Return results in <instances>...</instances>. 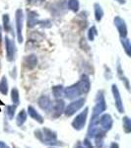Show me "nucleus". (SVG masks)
<instances>
[{
  "mask_svg": "<svg viewBox=\"0 0 131 148\" xmlns=\"http://www.w3.org/2000/svg\"><path fill=\"white\" fill-rule=\"evenodd\" d=\"M44 1V0H28V3H30L31 5H34V6H39Z\"/></svg>",
  "mask_w": 131,
  "mask_h": 148,
  "instance_id": "nucleus-29",
  "label": "nucleus"
},
{
  "mask_svg": "<svg viewBox=\"0 0 131 148\" xmlns=\"http://www.w3.org/2000/svg\"><path fill=\"white\" fill-rule=\"evenodd\" d=\"M94 10H95V18H96L97 22H101L104 16V10L102 6L99 3L94 4Z\"/></svg>",
  "mask_w": 131,
  "mask_h": 148,
  "instance_id": "nucleus-18",
  "label": "nucleus"
},
{
  "mask_svg": "<svg viewBox=\"0 0 131 148\" xmlns=\"http://www.w3.org/2000/svg\"><path fill=\"white\" fill-rule=\"evenodd\" d=\"M39 22V14L35 11L28 10V28H34Z\"/></svg>",
  "mask_w": 131,
  "mask_h": 148,
  "instance_id": "nucleus-14",
  "label": "nucleus"
},
{
  "mask_svg": "<svg viewBox=\"0 0 131 148\" xmlns=\"http://www.w3.org/2000/svg\"><path fill=\"white\" fill-rule=\"evenodd\" d=\"M114 25H115L116 29L118 31V34L120 36V39L127 37V27H126L125 21L123 19H121L120 17L116 16L114 18Z\"/></svg>",
  "mask_w": 131,
  "mask_h": 148,
  "instance_id": "nucleus-11",
  "label": "nucleus"
},
{
  "mask_svg": "<svg viewBox=\"0 0 131 148\" xmlns=\"http://www.w3.org/2000/svg\"><path fill=\"white\" fill-rule=\"evenodd\" d=\"M64 109H65V102L61 99H56V101L52 103V107L50 111L52 112V116L53 118H58L63 114Z\"/></svg>",
  "mask_w": 131,
  "mask_h": 148,
  "instance_id": "nucleus-10",
  "label": "nucleus"
},
{
  "mask_svg": "<svg viewBox=\"0 0 131 148\" xmlns=\"http://www.w3.org/2000/svg\"><path fill=\"white\" fill-rule=\"evenodd\" d=\"M122 123H123V130H124V132L125 133H130L131 132V121H130V119L128 118L127 116H125L122 120Z\"/></svg>",
  "mask_w": 131,
  "mask_h": 148,
  "instance_id": "nucleus-26",
  "label": "nucleus"
},
{
  "mask_svg": "<svg viewBox=\"0 0 131 148\" xmlns=\"http://www.w3.org/2000/svg\"><path fill=\"white\" fill-rule=\"evenodd\" d=\"M78 84H79L82 94H87L90 91V88H91V82H90L89 76L87 74H82L80 80L78 81Z\"/></svg>",
  "mask_w": 131,
  "mask_h": 148,
  "instance_id": "nucleus-12",
  "label": "nucleus"
},
{
  "mask_svg": "<svg viewBox=\"0 0 131 148\" xmlns=\"http://www.w3.org/2000/svg\"><path fill=\"white\" fill-rule=\"evenodd\" d=\"M0 105H3V104H2V102H1V101H0Z\"/></svg>",
  "mask_w": 131,
  "mask_h": 148,
  "instance_id": "nucleus-36",
  "label": "nucleus"
},
{
  "mask_svg": "<svg viewBox=\"0 0 131 148\" xmlns=\"http://www.w3.org/2000/svg\"><path fill=\"white\" fill-rule=\"evenodd\" d=\"M115 1H117L118 3H120V4H124L125 3V0H115Z\"/></svg>",
  "mask_w": 131,
  "mask_h": 148,
  "instance_id": "nucleus-34",
  "label": "nucleus"
},
{
  "mask_svg": "<svg viewBox=\"0 0 131 148\" xmlns=\"http://www.w3.org/2000/svg\"><path fill=\"white\" fill-rule=\"evenodd\" d=\"M11 100L14 105H19L20 103V97H19V91L17 88H13L11 90Z\"/></svg>",
  "mask_w": 131,
  "mask_h": 148,
  "instance_id": "nucleus-25",
  "label": "nucleus"
},
{
  "mask_svg": "<svg viewBox=\"0 0 131 148\" xmlns=\"http://www.w3.org/2000/svg\"><path fill=\"white\" fill-rule=\"evenodd\" d=\"M38 105L42 110L46 112H49L52 107V102L47 96H42L38 101Z\"/></svg>",
  "mask_w": 131,
  "mask_h": 148,
  "instance_id": "nucleus-13",
  "label": "nucleus"
},
{
  "mask_svg": "<svg viewBox=\"0 0 131 148\" xmlns=\"http://www.w3.org/2000/svg\"><path fill=\"white\" fill-rule=\"evenodd\" d=\"M109 148H119V145L116 142H111V144L109 145Z\"/></svg>",
  "mask_w": 131,
  "mask_h": 148,
  "instance_id": "nucleus-31",
  "label": "nucleus"
},
{
  "mask_svg": "<svg viewBox=\"0 0 131 148\" xmlns=\"http://www.w3.org/2000/svg\"><path fill=\"white\" fill-rule=\"evenodd\" d=\"M23 22H24V15H23V11L21 9H18L16 11V29H17V40L18 42H23Z\"/></svg>",
  "mask_w": 131,
  "mask_h": 148,
  "instance_id": "nucleus-6",
  "label": "nucleus"
},
{
  "mask_svg": "<svg viewBox=\"0 0 131 148\" xmlns=\"http://www.w3.org/2000/svg\"><path fill=\"white\" fill-rule=\"evenodd\" d=\"M111 91H113V99H114V104H115V107L117 109V111L119 113H123L124 112V107H123V103L122 100H121V96L119 90H118L117 86L115 84H113L111 86Z\"/></svg>",
  "mask_w": 131,
  "mask_h": 148,
  "instance_id": "nucleus-9",
  "label": "nucleus"
},
{
  "mask_svg": "<svg viewBox=\"0 0 131 148\" xmlns=\"http://www.w3.org/2000/svg\"><path fill=\"white\" fill-rule=\"evenodd\" d=\"M24 65L28 69H34L38 65V57L35 54H30L24 58Z\"/></svg>",
  "mask_w": 131,
  "mask_h": 148,
  "instance_id": "nucleus-16",
  "label": "nucleus"
},
{
  "mask_svg": "<svg viewBox=\"0 0 131 148\" xmlns=\"http://www.w3.org/2000/svg\"><path fill=\"white\" fill-rule=\"evenodd\" d=\"M88 112H89V108H85L84 111H82L81 113L76 116V118L73 120L72 123V127L76 130H82L84 128V126L86 125V121H87V116H88Z\"/></svg>",
  "mask_w": 131,
  "mask_h": 148,
  "instance_id": "nucleus-4",
  "label": "nucleus"
},
{
  "mask_svg": "<svg viewBox=\"0 0 131 148\" xmlns=\"http://www.w3.org/2000/svg\"><path fill=\"white\" fill-rule=\"evenodd\" d=\"M0 148H9V146L6 144L5 142H2V141H0Z\"/></svg>",
  "mask_w": 131,
  "mask_h": 148,
  "instance_id": "nucleus-32",
  "label": "nucleus"
},
{
  "mask_svg": "<svg viewBox=\"0 0 131 148\" xmlns=\"http://www.w3.org/2000/svg\"><path fill=\"white\" fill-rule=\"evenodd\" d=\"M98 35V31L95 26H92L91 28L89 29V32H88V39H89V40H94L95 37Z\"/></svg>",
  "mask_w": 131,
  "mask_h": 148,
  "instance_id": "nucleus-28",
  "label": "nucleus"
},
{
  "mask_svg": "<svg viewBox=\"0 0 131 148\" xmlns=\"http://www.w3.org/2000/svg\"><path fill=\"white\" fill-rule=\"evenodd\" d=\"M26 121H27V113H26L25 110H22L16 118V123H17L18 126H22L26 123Z\"/></svg>",
  "mask_w": 131,
  "mask_h": 148,
  "instance_id": "nucleus-19",
  "label": "nucleus"
},
{
  "mask_svg": "<svg viewBox=\"0 0 131 148\" xmlns=\"http://www.w3.org/2000/svg\"><path fill=\"white\" fill-rule=\"evenodd\" d=\"M16 109H17V105H8V106H6V114L8 116L9 120H12L14 118Z\"/></svg>",
  "mask_w": 131,
  "mask_h": 148,
  "instance_id": "nucleus-24",
  "label": "nucleus"
},
{
  "mask_svg": "<svg viewBox=\"0 0 131 148\" xmlns=\"http://www.w3.org/2000/svg\"><path fill=\"white\" fill-rule=\"evenodd\" d=\"M5 49H6V57L8 61H13L15 59L16 47L15 44L8 37H5Z\"/></svg>",
  "mask_w": 131,
  "mask_h": 148,
  "instance_id": "nucleus-8",
  "label": "nucleus"
},
{
  "mask_svg": "<svg viewBox=\"0 0 131 148\" xmlns=\"http://www.w3.org/2000/svg\"><path fill=\"white\" fill-rule=\"evenodd\" d=\"M106 110V99L104 96L103 91H99L96 96V104L93 109V116L92 119H99L100 114H102Z\"/></svg>",
  "mask_w": 131,
  "mask_h": 148,
  "instance_id": "nucleus-2",
  "label": "nucleus"
},
{
  "mask_svg": "<svg viewBox=\"0 0 131 148\" xmlns=\"http://www.w3.org/2000/svg\"><path fill=\"white\" fill-rule=\"evenodd\" d=\"M35 137L40 142L44 143V144L47 145H57L59 144V142L57 141V134L55 131L49 130V128H42V130H38L35 131Z\"/></svg>",
  "mask_w": 131,
  "mask_h": 148,
  "instance_id": "nucleus-1",
  "label": "nucleus"
},
{
  "mask_svg": "<svg viewBox=\"0 0 131 148\" xmlns=\"http://www.w3.org/2000/svg\"><path fill=\"white\" fill-rule=\"evenodd\" d=\"M74 148H85V147L83 146L82 144H81V142H78L77 144H76L75 146H74Z\"/></svg>",
  "mask_w": 131,
  "mask_h": 148,
  "instance_id": "nucleus-33",
  "label": "nucleus"
},
{
  "mask_svg": "<svg viewBox=\"0 0 131 148\" xmlns=\"http://www.w3.org/2000/svg\"><path fill=\"white\" fill-rule=\"evenodd\" d=\"M63 86L62 85H57V86H54L52 87L51 89V92H52V95L55 99H60L61 96L63 95Z\"/></svg>",
  "mask_w": 131,
  "mask_h": 148,
  "instance_id": "nucleus-20",
  "label": "nucleus"
},
{
  "mask_svg": "<svg viewBox=\"0 0 131 148\" xmlns=\"http://www.w3.org/2000/svg\"><path fill=\"white\" fill-rule=\"evenodd\" d=\"M48 148H54V147H48Z\"/></svg>",
  "mask_w": 131,
  "mask_h": 148,
  "instance_id": "nucleus-37",
  "label": "nucleus"
},
{
  "mask_svg": "<svg viewBox=\"0 0 131 148\" xmlns=\"http://www.w3.org/2000/svg\"><path fill=\"white\" fill-rule=\"evenodd\" d=\"M83 144H84L85 148H94V146L92 145V142L89 138H85L84 141H83Z\"/></svg>",
  "mask_w": 131,
  "mask_h": 148,
  "instance_id": "nucleus-30",
  "label": "nucleus"
},
{
  "mask_svg": "<svg viewBox=\"0 0 131 148\" xmlns=\"http://www.w3.org/2000/svg\"><path fill=\"white\" fill-rule=\"evenodd\" d=\"M104 136H106V131H104L103 130H99V128H98L97 132L95 133V135H94L95 145H96L97 148H103Z\"/></svg>",
  "mask_w": 131,
  "mask_h": 148,
  "instance_id": "nucleus-15",
  "label": "nucleus"
},
{
  "mask_svg": "<svg viewBox=\"0 0 131 148\" xmlns=\"http://www.w3.org/2000/svg\"><path fill=\"white\" fill-rule=\"evenodd\" d=\"M2 21H3V28H4V30H5V32H10V31H11V25H10V19H9L8 14L3 15Z\"/></svg>",
  "mask_w": 131,
  "mask_h": 148,
  "instance_id": "nucleus-27",
  "label": "nucleus"
},
{
  "mask_svg": "<svg viewBox=\"0 0 131 148\" xmlns=\"http://www.w3.org/2000/svg\"><path fill=\"white\" fill-rule=\"evenodd\" d=\"M0 93L2 95H7L8 93V82L5 76H3L0 80Z\"/></svg>",
  "mask_w": 131,
  "mask_h": 148,
  "instance_id": "nucleus-21",
  "label": "nucleus"
},
{
  "mask_svg": "<svg viewBox=\"0 0 131 148\" xmlns=\"http://www.w3.org/2000/svg\"><path fill=\"white\" fill-rule=\"evenodd\" d=\"M79 1L78 0H68L67 2V7L69 9H70L71 11L73 12H78V10H79Z\"/></svg>",
  "mask_w": 131,
  "mask_h": 148,
  "instance_id": "nucleus-23",
  "label": "nucleus"
},
{
  "mask_svg": "<svg viewBox=\"0 0 131 148\" xmlns=\"http://www.w3.org/2000/svg\"><path fill=\"white\" fill-rule=\"evenodd\" d=\"M63 95L66 99H69V100H74V99H77L78 97H80L82 95V91H81V88L79 84L75 83V84L69 86V87L65 88L63 90Z\"/></svg>",
  "mask_w": 131,
  "mask_h": 148,
  "instance_id": "nucleus-5",
  "label": "nucleus"
},
{
  "mask_svg": "<svg viewBox=\"0 0 131 148\" xmlns=\"http://www.w3.org/2000/svg\"><path fill=\"white\" fill-rule=\"evenodd\" d=\"M1 35H2V30H1V27H0V42H1V39H2Z\"/></svg>",
  "mask_w": 131,
  "mask_h": 148,
  "instance_id": "nucleus-35",
  "label": "nucleus"
},
{
  "mask_svg": "<svg viewBox=\"0 0 131 148\" xmlns=\"http://www.w3.org/2000/svg\"><path fill=\"white\" fill-rule=\"evenodd\" d=\"M121 44H122L123 47H124V51L126 52V54H127L128 56H131V45H130V40L129 39H127V38H123V39H121Z\"/></svg>",
  "mask_w": 131,
  "mask_h": 148,
  "instance_id": "nucleus-22",
  "label": "nucleus"
},
{
  "mask_svg": "<svg viewBox=\"0 0 131 148\" xmlns=\"http://www.w3.org/2000/svg\"><path fill=\"white\" fill-rule=\"evenodd\" d=\"M98 125H101V128L104 131H108L111 130L113 125V120L109 114H104L101 118H99V123Z\"/></svg>",
  "mask_w": 131,
  "mask_h": 148,
  "instance_id": "nucleus-7",
  "label": "nucleus"
},
{
  "mask_svg": "<svg viewBox=\"0 0 131 148\" xmlns=\"http://www.w3.org/2000/svg\"><path fill=\"white\" fill-rule=\"evenodd\" d=\"M28 114L33 120L37 121L39 123H44V118L42 116V114L38 113L37 110L33 106H28Z\"/></svg>",
  "mask_w": 131,
  "mask_h": 148,
  "instance_id": "nucleus-17",
  "label": "nucleus"
},
{
  "mask_svg": "<svg viewBox=\"0 0 131 148\" xmlns=\"http://www.w3.org/2000/svg\"><path fill=\"white\" fill-rule=\"evenodd\" d=\"M84 104H85L84 98L76 99L75 101L71 102L70 104H69L68 106L64 109L63 113L65 114V116H67V118H70V116H72L73 114H75L76 113H77V112L79 111L83 106H84Z\"/></svg>",
  "mask_w": 131,
  "mask_h": 148,
  "instance_id": "nucleus-3",
  "label": "nucleus"
}]
</instances>
